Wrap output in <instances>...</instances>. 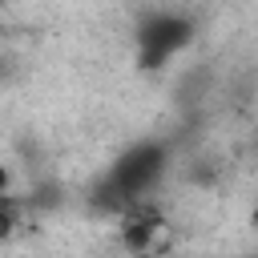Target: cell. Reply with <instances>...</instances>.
Here are the masks:
<instances>
[{
    "instance_id": "obj_1",
    "label": "cell",
    "mask_w": 258,
    "mask_h": 258,
    "mask_svg": "<svg viewBox=\"0 0 258 258\" xmlns=\"http://www.w3.org/2000/svg\"><path fill=\"white\" fill-rule=\"evenodd\" d=\"M165 169H169V145L165 141H137V145H129L109 165V173L101 177V189H97L101 206H109L117 214L141 206L149 198V189L165 177Z\"/></svg>"
},
{
    "instance_id": "obj_3",
    "label": "cell",
    "mask_w": 258,
    "mask_h": 258,
    "mask_svg": "<svg viewBox=\"0 0 258 258\" xmlns=\"http://www.w3.org/2000/svg\"><path fill=\"white\" fill-rule=\"evenodd\" d=\"M254 218H258V214H254Z\"/></svg>"
},
{
    "instance_id": "obj_2",
    "label": "cell",
    "mask_w": 258,
    "mask_h": 258,
    "mask_svg": "<svg viewBox=\"0 0 258 258\" xmlns=\"http://www.w3.org/2000/svg\"><path fill=\"white\" fill-rule=\"evenodd\" d=\"M189 44H194V20L177 16V12H153L133 32V48H137L141 69H161L177 52H185Z\"/></svg>"
}]
</instances>
